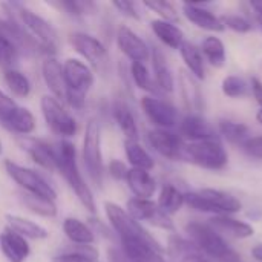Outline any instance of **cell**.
<instances>
[{
    "label": "cell",
    "instance_id": "cb8c5ba5",
    "mask_svg": "<svg viewBox=\"0 0 262 262\" xmlns=\"http://www.w3.org/2000/svg\"><path fill=\"white\" fill-rule=\"evenodd\" d=\"M126 183H127L129 189L132 190V193L135 195V198L150 200V196H154V193L157 190V183L147 170L134 169V167L129 169Z\"/></svg>",
    "mask_w": 262,
    "mask_h": 262
},
{
    "label": "cell",
    "instance_id": "f35d334b",
    "mask_svg": "<svg viewBox=\"0 0 262 262\" xmlns=\"http://www.w3.org/2000/svg\"><path fill=\"white\" fill-rule=\"evenodd\" d=\"M130 74H132V78H134L135 84L140 89L147 91V92L155 91V84H154V81L150 78V74H149L144 63H132L130 64Z\"/></svg>",
    "mask_w": 262,
    "mask_h": 262
},
{
    "label": "cell",
    "instance_id": "603a6c76",
    "mask_svg": "<svg viewBox=\"0 0 262 262\" xmlns=\"http://www.w3.org/2000/svg\"><path fill=\"white\" fill-rule=\"evenodd\" d=\"M210 227L215 232H221L226 233L232 238L236 239H244V238H250L255 230L250 224L243 223L239 220H235L229 215H216L210 220Z\"/></svg>",
    "mask_w": 262,
    "mask_h": 262
},
{
    "label": "cell",
    "instance_id": "9a60e30c",
    "mask_svg": "<svg viewBox=\"0 0 262 262\" xmlns=\"http://www.w3.org/2000/svg\"><path fill=\"white\" fill-rule=\"evenodd\" d=\"M41 74H43V80H45L46 86L51 89L54 98L66 103L68 86H66L64 75H63V64L58 60H55L54 57H49L43 61Z\"/></svg>",
    "mask_w": 262,
    "mask_h": 262
},
{
    "label": "cell",
    "instance_id": "5bb4252c",
    "mask_svg": "<svg viewBox=\"0 0 262 262\" xmlns=\"http://www.w3.org/2000/svg\"><path fill=\"white\" fill-rule=\"evenodd\" d=\"M150 146L164 158L169 160H183L184 141L180 135L166 130V129H154L147 135Z\"/></svg>",
    "mask_w": 262,
    "mask_h": 262
},
{
    "label": "cell",
    "instance_id": "8992f818",
    "mask_svg": "<svg viewBox=\"0 0 262 262\" xmlns=\"http://www.w3.org/2000/svg\"><path fill=\"white\" fill-rule=\"evenodd\" d=\"M83 161L92 183L101 187L104 181V164L101 152V130L97 120H91L86 126L83 138Z\"/></svg>",
    "mask_w": 262,
    "mask_h": 262
},
{
    "label": "cell",
    "instance_id": "f6af8a7d",
    "mask_svg": "<svg viewBox=\"0 0 262 262\" xmlns=\"http://www.w3.org/2000/svg\"><path fill=\"white\" fill-rule=\"evenodd\" d=\"M121 14H124L126 17H130V18H135V20H140V12L137 9V3L134 2H126V0H120V2H114L112 3Z\"/></svg>",
    "mask_w": 262,
    "mask_h": 262
},
{
    "label": "cell",
    "instance_id": "7402d4cb",
    "mask_svg": "<svg viewBox=\"0 0 262 262\" xmlns=\"http://www.w3.org/2000/svg\"><path fill=\"white\" fill-rule=\"evenodd\" d=\"M5 220H6L8 229L12 230L14 233L20 235V236L25 238L26 241H28V239L40 241V239H46V238L49 236L48 230H46L43 226H40V224H37V223L28 220V218H23V216H18V215H11V213H8V215L5 216Z\"/></svg>",
    "mask_w": 262,
    "mask_h": 262
},
{
    "label": "cell",
    "instance_id": "30bf717a",
    "mask_svg": "<svg viewBox=\"0 0 262 262\" xmlns=\"http://www.w3.org/2000/svg\"><path fill=\"white\" fill-rule=\"evenodd\" d=\"M71 45L97 71L100 72L106 71L109 64V54L106 46L98 38L86 32H74L71 34Z\"/></svg>",
    "mask_w": 262,
    "mask_h": 262
},
{
    "label": "cell",
    "instance_id": "ee69618b",
    "mask_svg": "<svg viewBox=\"0 0 262 262\" xmlns=\"http://www.w3.org/2000/svg\"><path fill=\"white\" fill-rule=\"evenodd\" d=\"M243 149H244V152L249 157L262 160V135L261 137H252V138H249L243 144Z\"/></svg>",
    "mask_w": 262,
    "mask_h": 262
},
{
    "label": "cell",
    "instance_id": "1f68e13d",
    "mask_svg": "<svg viewBox=\"0 0 262 262\" xmlns=\"http://www.w3.org/2000/svg\"><path fill=\"white\" fill-rule=\"evenodd\" d=\"M180 52H181V57H183L187 69L193 74V77L198 80H204L206 71H204V61H203L201 51L193 43L184 40V43L180 48Z\"/></svg>",
    "mask_w": 262,
    "mask_h": 262
},
{
    "label": "cell",
    "instance_id": "277c9868",
    "mask_svg": "<svg viewBox=\"0 0 262 262\" xmlns=\"http://www.w3.org/2000/svg\"><path fill=\"white\" fill-rule=\"evenodd\" d=\"M14 5L17 8V15H18L21 26L26 29V32L35 41V45L43 48L49 54H55L58 48V35H57L55 28L41 15L28 9L26 6H21L18 3H14Z\"/></svg>",
    "mask_w": 262,
    "mask_h": 262
},
{
    "label": "cell",
    "instance_id": "f546056e",
    "mask_svg": "<svg viewBox=\"0 0 262 262\" xmlns=\"http://www.w3.org/2000/svg\"><path fill=\"white\" fill-rule=\"evenodd\" d=\"M183 204H184V193H181V192H180L175 186H172V184L163 186V189H161V192H160V196H158L157 206H158V209H160L164 215L170 216V215L177 213V212L183 207Z\"/></svg>",
    "mask_w": 262,
    "mask_h": 262
},
{
    "label": "cell",
    "instance_id": "8d00e7d4",
    "mask_svg": "<svg viewBox=\"0 0 262 262\" xmlns=\"http://www.w3.org/2000/svg\"><path fill=\"white\" fill-rule=\"evenodd\" d=\"M3 78H5L6 86H8V88L12 91V94H15L17 97L25 98V97L29 95V92H31V83H29L28 77H26L25 74H21L20 71H17V69H14V68H12V69H6Z\"/></svg>",
    "mask_w": 262,
    "mask_h": 262
},
{
    "label": "cell",
    "instance_id": "74e56055",
    "mask_svg": "<svg viewBox=\"0 0 262 262\" xmlns=\"http://www.w3.org/2000/svg\"><path fill=\"white\" fill-rule=\"evenodd\" d=\"M20 48L17 43L0 28V66L6 69H12V64L17 61Z\"/></svg>",
    "mask_w": 262,
    "mask_h": 262
},
{
    "label": "cell",
    "instance_id": "60d3db41",
    "mask_svg": "<svg viewBox=\"0 0 262 262\" xmlns=\"http://www.w3.org/2000/svg\"><path fill=\"white\" fill-rule=\"evenodd\" d=\"M55 5L58 8L64 9L69 15H74V17H83V15L92 14L94 9H95V3H92V2H81V0L58 2Z\"/></svg>",
    "mask_w": 262,
    "mask_h": 262
},
{
    "label": "cell",
    "instance_id": "4fadbf2b",
    "mask_svg": "<svg viewBox=\"0 0 262 262\" xmlns=\"http://www.w3.org/2000/svg\"><path fill=\"white\" fill-rule=\"evenodd\" d=\"M117 45L120 51L132 60V63H144L150 57V49L146 41L127 26H120L117 31Z\"/></svg>",
    "mask_w": 262,
    "mask_h": 262
},
{
    "label": "cell",
    "instance_id": "816d5d0a",
    "mask_svg": "<svg viewBox=\"0 0 262 262\" xmlns=\"http://www.w3.org/2000/svg\"><path fill=\"white\" fill-rule=\"evenodd\" d=\"M256 121H258L259 124H262V109H259L258 114H256Z\"/></svg>",
    "mask_w": 262,
    "mask_h": 262
},
{
    "label": "cell",
    "instance_id": "d6986e66",
    "mask_svg": "<svg viewBox=\"0 0 262 262\" xmlns=\"http://www.w3.org/2000/svg\"><path fill=\"white\" fill-rule=\"evenodd\" d=\"M180 134L181 138H186L190 143L216 138L213 127L200 115H187L180 124Z\"/></svg>",
    "mask_w": 262,
    "mask_h": 262
},
{
    "label": "cell",
    "instance_id": "7a4b0ae2",
    "mask_svg": "<svg viewBox=\"0 0 262 262\" xmlns=\"http://www.w3.org/2000/svg\"><path fill=\"white\" fill-rule=\"evenodd\" d=\"M186 233L207 258L218 262H239V255L230 249L224 238L210 226L201 223H189L186 226Z\"/></svg>",
    "mask_w": 262,
    "mask_h": 262
},
{
    "label": "cell",
    "instance_id": "3957f363",
    "mask_svg": "<svg viewBox=\"0 0 262 262\" xmlns=\"http://www.w3.org/2000/svg\"><path fill=\"white\" fill-rule=\"evenodd\" d=\"M63 75L68 86L66 103L74 109H83L86 94L94 86V72L78 58H68L63 63Z\"/></svg>",
    "mask_w": 262,
    "mask_h": 262
},
{
    "label": "cell",
    "instance_id": "484cf974",
    "mask_svg": "<svg viewBox=\"0 0 262 262\" xmlns=\"http://www.w3.org/2000/svg\"><path fill=\"white\" fill-rule=\"evenodd\" d=\"M63 232L68 239L77 246H92L95 243L94 230L77 218H66L63 221Z\"/></svg>",
    "mask_w": 262,
    "mask_h": 262
},
{
    "label": "cell",
    "instance_id": "ab89813d",
    "mask_svg": "<svg viewBox=\"0 0 262 262\" xmlns=\"http://www.w3.org/2000/svg\"><path fill=\"white\" fill-rule=\"evenodd\" d=\"M223 92L224 95L230 97V98H239V97H244L249 91V84L236 77V75H229L223 80Z\"/></svg>",
    "mask_w": 262,
    "mask_h": 262
},
{
    "label": "cell",
    "instance_id": "b9f144b4",
    "mask_svg": "<svg viewBox=\"0 0 262 262\" xmlns=\"http://www.w3.org/2000/svg\"><path fill=\"white\" fill-rule=\"evenodd\" d=\"M146 8L152 9L154 12H157L161 20H166V21H175L178 18V14H177V9L175 6L170 3V2H144L143 3Z\"/></svg>",
    "mask_w": 262,
    "mask_h": 262
},
{
    "label": "cell",
    "instance_id": "4dcf8cb0",
    "mask_svg": "<svg viewBox=\"0 0 262 262\" xmlns=\"http://www.w3.org/2000/svg\"><path fill=\"white\" fill-rule=\"evenodd\" d=\"M114 118L118 124V127L126 135V140L138 141V127L134 114L124 103H115L114 106Z\"/></svg>",
    "mask_w": 262,
    "mask_h": 262
},
{
    "label": "cell",
    "instance_id": "2e32d148",
    "mask_svg": "<svg viewBox=\"0 0 262 262\" xmlns=\"http://www.w3.org/2000/svg\"><path fill=\"white\" fill-rule=\"evenodd\" d=\"M0 124L9 132L18 135H29L35 129V118L26 107L17 104L11 111L0 115Z\"/></svg>",
    "mask_w": 262,
    "mask_h": 262
},
{
    "label": "cell",
    "instance_id": "9c48e42d",
    "mask_svg": "<svg viewBox=\"0 0 262 262\" xmlns=\"http://www.w3.org/2000/svg\"><path fill=\"white\" fill-rule=\"evenodd\" d=\"M5 170L12 178V181H15L23 189V192L34 193V195H40V196H45V198H49V200H54L55 201L57 192L35 170L28 169V167H23V166H20V164H17V163H14L11 160H6L5 161Z\"/></svg>",
    "mask_w": 262,
    "mask_h": 262
},
{
    "label": "cell",
    "instance_id": "f1b7e54d",
    "mask_svg": "<svg viewBox=\"0 0 262 262\" xmlns=\"http://www.w3.org/2000/svg\"><path fill=\"white\" fill-rule=\"evenodd\" d=\"M124 152L127 157V161L134 169H141V170H150L155 166L154 158L149 155V152L138 143L132 140L124 141Z\"/></svg>",
    "mask_w": 262,
    "mask_h": 262
},
{
    "label": "cell",
    "instance_id": "d4e9b609",
    "mask_svg": "<svg viewBox=\"0 0 262 262\" xmlns=\"http://www.w3.org/2000/svg\"><path fill=\"white\" fill-rule=\"evenodd\" d=\"M21 146L38 166H41L43 169H48V170H55L54 146H49L48 143L34 140V138H25L21 141Z\"/></svg>",
    "mask_w": 262,
    "mask_h": 262
},
{
    "label": "cell",
    "instance_id": "d6a6232c",
    "mask_svg": "<svg viewBox=\"0 0 262 262\" xmlns=\"http://www.w3.org/2000/svg\"><path fill=\"white\" fill-rule=\"evenodd\" d=\"M152 63H154V71H155V84L164 91V92H172L173 91V77L172 72L166 63V58L161 51L154 48L152 54Z\"/></svg>",
    "mask_w": 262,
    "mask_h": 262
},
{
    "label": "cell",
    "instance_id": "7bdbcfd3",
    "mask_svg": "<svg viewBox=\"0 0 262 262\" xmlns=\"http://www.w3.org/2000/svg\"><path fill=\"white\" fill-rule=\"evenodd\" d=\"M221 21H223L224 28H230L232 31L239 32V34L249 32L252 29L250 21L241 15H226V17H221Z\"/></svg>",
    "mask_w": 262,
    "mask_h": 262
},
{
    "label": "cell",
    "instance_id": "681fc988",
    "mask_svg": "<svg viewBox=\"0 0 262 262\" xmlns=\"http://www.w3.org/2000/svg\"><path fill=\"white\" fill-rule=\"evenodd\" d=\"M252 255H253L258 261L262 262V244H258V246L252 250Z\"/></svg>",
    "mask_w": 262,
    "mask_h": 262
},
{
    "label": "cell",
    "instance_id": "6da1fadb",
    "mask_svg": "<svg viewBox=\"0 0 262 262\" xmlns=\"http://www.w3.org/2000/svg\"><path fill=\"white\" fill-rule=\"evenodd\" d=\"M54 152H55V170H58L60 175L66 180L69 187L77 195L78 201L91 213H95L97 212L95 198L78 169L75 146L68 140H61L54 146Z\"/></svg>",
    "mask_w": 262,
    "mask_h": 262
},
{
    "label": "cell",
    "instance_id": "5b68a950",
    "mask_svg": "<svg viewBox=\"0 0 262 262\" xmlns=\"http://www.w3.org/2000/svg\"><path fill=\"white\" fill-rule=\"evenodd\" d=\"M183 160L190 161L204 169L218 170L227 164L229 157L220 140L212 138V140H203V141L186 144L183 152Z\"/></svg>",
    "mask_w": 262,
    "mask_h": 262
},
{
    "label": "cell",
    "instance_id": "d590c367",
    "mask_svg": "<svg viewBox=\"0 0 262 262\" xmlns=\"http://www.w3.org/2000/svg\"><path fill=\"white\" fill-rule=\"evenodd\" d=\"M203 52L212 66L221 68L226 63V46L218 37H207L203 41Z\"/></svg>",
    "mask_w": 262,
    "mask_h": 262
},
{
    "label": "cell",
    "instance_id": "836d02e7",
    "mask_svg": "<svg viewBox=\"0 0 262 262\" xmlns=\"http://www.w3.org/2000/svg\"><path fill=\"white\" fill-rule=\"evenodd\" d=\"M220 132L221 135L233 144H244L249 140V127L243 123L230 121V120H221L220 121Z\"/></svg>",
    "mask_w": 262,
    "mask_h": 262
},
{
    "label": "cell",
    "instance_id": "f5cc1de1",
    "mask_svg": "<svg viewBox=\"0 0 262 262\" xmlns=\"http://www.w3.org/2000/svg\"><path fill=\"white\" fill-rule=\"evenodd\" d=\"M256 18H258V21H259V25H261V28H262V14L261 12H256Z\"/></svg>",
    "mask_w": 262,
    "mask_h": 262
},
{
    "label": "cell",
    "instance_id": "ffe728a7",
    "mask_svg": "<svg viewBox=\"0 0 262 262\" xmlns=\"http://www.w3.org/2000/svg\"><path fill=\"white\" fill-rule=\"evenodd\" d=\"M169 255L175 262H210L190 239L180 236H172L169 239Z\"/></svg>",
    "mask_w": 262,
    "mask_h": 262
},
{
    "label": "cell",
    "instance_id": "44dd1931",
    "mask_svg": "<svg viewBox=\"0 0 262 262\" xmlns=\"http://www.w3.org/2000/svg\"><path fill=\"white\" fill-rule=\"evenodd\" d=\"M198 193L210 204V207L215 212V216L236 213L241 210V203L227 192H223L218 189H203Z\"/></svg>",
    "mask_w": 262,
    "mask_h": 262
},
{
    "label": "cell",
    "instance_id": "e575fe53",
    "mask_svg": "<svg viewBox=\"0 0 262 262\" xmlns=\"http://www.w3.org/2000/svg\"><path fill=\"white\" fill-rule=\"evenodd\" d=\"M52 262H100L98 252L92 246H78L52 258Z\"/></svg>",
    "mask_w": 262,
    "mask_h": 262
},
{
    "label": "cell",
    "instance_id": "bcb514c9",
    "mask_svg": "<svg viewBox=\"0 0 262 262\" xmlns=\"http://www.w3.org/2000/svg\"><path fill=\"white\" fill-rule=\"evenodd\" d=\"M107 169H109L111 177L115 178V180H126L127 170H129V169L126 167V164H124L123 161H120V160H111Z\"/></svg>",
    "mask_w": 262,
    "mask_h": 262
},
{
    "label": "cell",
    "instance_id": "ba28073f",
    "mask_svg": "<svg viewBox=\"0 0 262 262\" xmlns=\"http://www.w3.org/2000/svg\"><path fill=\"white\" fill-rule=\"evenodd\" d=\"M40 107H41V114L48 127L54 134L64 137V138L75 135L77 121L57 98L51 95H43L40 100Z\"/></svg>",
    "mask_w": 262,
    "mask_h": 262
},
{
    "label": "cell",
    "instance_id": "8fae6325",
    "mask_svg": "<svg viewBox=\"0 0 262 262\" xmlns=\"http://www.w3.org/2000/svg\"><path fill=\"white\" fill-rule=\"evenodd\" d=\"M126 212L135 220V221H147L157 227L166 229V230H173V224L167 215H164L157 203L152 200H143V198H132L126 204Z\"/></svg>",
    "mask_w": 262,
    "mask_h": 262
},
{
    "label": "cell",
    "instance_id": "db71d44e",
    "mask_svg": "<svg viewBox=\"0 0 262 262\" xmlns=\"http://www.w3.org/2000/svg\"><path fill=\"white\" fill-rule=\"evenodd\" d=\"M2 152H3V146H2V141H0V155H2Z\"/></svg>",
    "mask_w": 262,
    "mask_h": 262
},
{
    "label": "cell",
    "instance_id": "52a82bcc",
    "mask_svg": "<svg viewBox=\"0 0 262 262\" xmlns=\"http://www.w3.org/2000/svg\"><path fill=\"white\" fill-rule=\"evenodd\" d=\"M104 212L106 216L112 226V229L117 232L121 241L126 239H140V241H147V243H158L138 221H135L126 209L120 207L115 203L106 201L104 203Z\"/></svg>",
    "mask_w": 262,
    "mask_h": 262
},
{
    "label": "cell",
    "instance_id": "f907efd6",
    "mask_svg": "<svg viewBox=\"0 0 262 262\" xmlns=\"http://www.w3.org/2000/svg\"><path fill=\"white\" fill-rule=\"evenodd\" d=\"M252 8H255L256 12H261L262 14V2H255V3H252Z\"/></svg>",
    "mask_w": 262,
    "mask_h": 262
},
{
    "label": "cell",
    "instance_id": "ac0fdd59",
    "mask_svg": "<svg viewBox=\"0 0 262 262\" xmlns=\"http://www.w3.org/2000/svg\"><path fill=\"white\" fill-rule=\"evenodd\" d=\"M0 250L9 262H25L29 256V244L8 227L0 233Z\"/></svg>",
    "mask_w": 262,
    "mask_h": 262
},
{
    "label": "cell",
    "instance_id": "7dc6e473",
    "mask_svg": "<svg viewBox=\"0 0 262 262\" xmlns=\"http://www.w3.org/2000/svg\"><path fill=\"white\" fill-rule=\"evenodd\" d=\"M15 106H17V103L11 97H8L3 91H0V115L8 112V111H11Z\"/></svg>",
    "mask_w": 262,
    "mask_h": 262
},
{
    "label": "cell",
    "instance_id": "83f0119b",
    "mask_svg": "<svg viewBox=\"0 0 262 262\" xmlns=\"http://www.w3.org/2000/svg\"><path fill=\"white\" fill-rule=\"evenodd\" d=\"M18 198L28 210H31L32 213H35L38 216L54 218L57 215V204L54 200H49V198H45L40 195H34V193H28V192H21Z\"/></svg>",
    "mask_w": 262,
    "mask_h": 262
},
{
    "label": "cell",
    "instance_id": "4316f807",
    "mask_svg": "<svg viewBox=\"0 0 262 262\" xmlns=\"http://www.w3.org/2000/svg\"><path fill=\"white\" fill-rule=\"evenodd\" d=\"M154 34L169 48L172 49H180L181 45L184 43V32L172 21H166V20H154L150 23Z\"/></svg>",
    "mask_w": 262,
    "mask_h": 262
},
{
    "label": "cell",
    "instance_id": "7c38bea8",
    "mask_svg": "<svg viewBox=\"0 0 262 262\" xmlns=\"http://www.w3.org/2000/svg\"><path fill=\"white\" fill-rule=\"evenodd\" d=\"M141 107L146 114V117L158 126V129L169 130L177 124L178 115L172 104H169L164 100H160L157 97H143L141 98Z\"/></svg>",
    "mask_w": 262,
    "mask_h": 262
},
{
    "label": "cell",
    "instance_id": "c3c4849f",
    "mask_svg": "<svg viewBox=\"0 0 262 262\" xmlns=\"http://www.w3.org/2000/svg\"><path fill=\"white\" fill-rule=\"evenodd\" d=\"M252 91H253V95L256 98V101L259 103L262 109V83L258 78H253L252 80Z\"/></svg>",
    "mask_w": 262,
    "mask_h": 262
},
{
    "label": "cell",
    "instance_id": "e0dca14e",
    "mask_svg": "<svg viewBox=\"0 0 262 262\" xmlns=\"http://www.w3.org/2000/svg\"><path fill=\"white\" fill-rule=\"evenodd\" d=\"M183 12L193 25H196L201 29L210 31V32H223L226 28L220 17H216L210 9L206 8V5L200 3H184Z\"/></svg>",
    "mask_w": 262,
    "mask_h": 262
}]
</instances>
